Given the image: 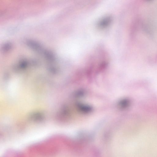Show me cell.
I'll return each instance as SVG.
<instances>
[]
</instances>
